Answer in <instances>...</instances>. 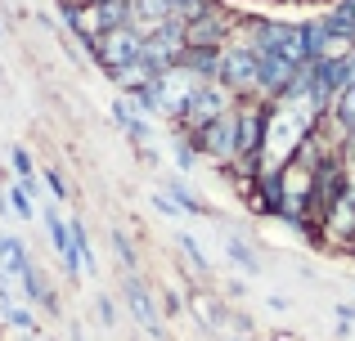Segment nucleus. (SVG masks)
Wrapping results in <instances>:
<instances>
[{
	"label": "nucleus",
	"mask_w": 355,
	"mask_h": 341,
	"mask_svg": "<svg viewBox=\"0 0 355 341\" xmlns=\"http://www.w3.org/2000/svg\"><path fill=\"white\" fill-rule=\"evenodd\" d=\"M216 81H225L239 99H248V95L261 99V59H257V50H248V45H239V41L220 45V72H216Z\"/></svg>",
	"instance_id": "5"
},
{
	"label": "nucleus",
	"mask_w": 355,
	"mask_h": 341,
	"mask_svg": "<svg viewBox=\"0 0 355 341\" xmlns=\"http://www.w3.org/2000/svg\"><path fill=\"white\" fill-rule=\"evenodd\" d=\"M342 158H347V167L355 175V135H347V144H342Z\"/></svg>",
	"instance_id": "22"
},
{
	"label": "nucleus",
	"mask_w": 355,
	"mask_h": 341,
	"mask_svg": "<svg viewBox=\"0 0 355 341\" xmlns=\"http://www.w3.org/2000/svg\"><path fill=\"white\" fill-rule=\"evenodd\" d=\"M63 14H68V32L77 36L81 45H90L104 32H113V27L126 23V0H86V5H72V9H63Z\"/></svg>",
	"instance_id": "4"
},
{
	"label": "nucleus",
	"mask_w": 355,
	"mask_h": 341,
	"mask_svg": "<svg viewBox=\"0 0 355 341\" xmlns=\"http://www.w3.org/2000/svg\"><path fill=\"white\" fill-rule=\"evenodd\" d=\"M171 202L180 211H189V216H207V202H198L189 189H184V180H171Z\"/></svg>",
	"instance_id": "16"
},
{
	"label": "nucleus",
	"mask_w": 355,
	"mask_h": 341,
	"mask_svg": "<svg viewBox=\"0 0 355 341\" xmlns=\"http://www.w3.org/2000/svg\"><path fill=\"white\" fill-rule=\"evenodd\" d=\"M9 324H14L18 333H32V328H36V324H32V315H27V310H9Z\"/></svg>",
	"instance_id": "21"
},
{
	"label": "nucleus",
	"mask_w": 355,
	"mask_h": 341,
	"mask_svg": "<svg viewBox=\"0 0 355 341\" xmlns=\"http://www.w3.org/2000/svg\"><path fill=\"white\" fill-rule=\"evenodd\" d=\"M45 189H50V193H54L59 202L68 198V184H63V175H59V171H45Z\"/></svg>",
	"instance_id": "20"
},
{
	"label": "nucleus",
	"mask_w": 355,
	"mask_h": 341,
	"mask_svg": "<svg viewBox=\"0 0 355 341\" xmlns=\"http://www.w3.org/2000/svg\"><path fill=\"white\" fill-rule=\"evenodd\" d=\"M9 207H14L23 220H32V198H27V189H23V184H14V189H9Z\"/></svg>",
	"instance_id": "18"
},
{
	"label": "nucleus",
	"mask_w": 355,
	"mask_h": 341,
	"mask_svg": "<svg viewBox=\"0 0 355 341\" xmlns=\"http://www.w3.org/2000/svg\"><path fill=\"white\" fill-rule=\"evenodd\" d=\"M99 319H104V324H108V328H113V301H108V297H104V301H99Z\"/></svg>",
	"instance_id": "23"
},
{
	"label": "nucleus",
	"mask_w": 355,
	"mask_h": 341,
	"mask_svg": "<svg viewBox=\"0 0 355 341\" xmlns=\"http://www.w3.org/2000/svg\"><path fill=\"white\" fill-rule=\"evenodd\" d=\"M324 27H329V32H342V36H351V41H355V0H333L329 14H324Z\"/></svg>",
	"instance_id": "12"
},
{
	"label": "nucleus",
	"mask_w": 355,
	"mask_h": 341,
	"mask_svg": "<svg viewBox=\"0 0 355 341\" xmlns=\"http://www.w3.org/2000/svg\"><path fill=\"white\" fill-rule=\"evenodd\" d=\"M315 247H324V252H333V256H355V180L342 189V198L324 211Z\"/></svg>",
	"instance_id": "3"
},
{
	"label": "nucleus",
	"mask_w": 355,
	"mask_h": 341,
	"mask_svg": "<svg viewBox=\"0 0 355 341\" xmlns=\"http://www.w3.org/2000/svg\"><path fill=\"white\" fill-rule=\"evenodd\" d=\"M234 341H239V337H234Z\"/></svg>",
	"instance_id": "26"
},
{
	"label": "nucleus",
	"mask_w": 355,
	"mask_h": 341,
	"mask_svg": "<svg viewBox=\"0 0 355 341\" xmlns=\"http://www.w3.org/2000/svg\"><path fill=\"white\" fill-rule=\"evenodd\" d=\"M0 265H5V274H23L27 265H32L18 238H0Z\"/></svg>",
	"instance_id": "14"
},
{
	"label": "nucleus",
	"mask_w": 355,
	"mask_h": 341,
	"mask_svg": "<svg viewBox=\"0 0 355 341\" xmlns=\"http://www.w3.org/2000/svg\"><path fill=\"white\" fill-rule=\"evenodd\" d=\"M113 247H117L121 265H126V270H135V247H130V238L121 234V229H113Z\"/></svg>",
	"instance_id": "19"
},
{
	"label": "nucleus",
	"mask_w": 355,
	"mask_h": 341,
	"mask_svg": "<svg viewBox=\"0 0 355 341\" xmlns=\"http://www.w3.org/2000/svg\"><path fill=\"white\" fill-rule=\"evenodd\" d=\"M171 23V0H130L126 5V27L144 41V36L162 32Z\"/></svg>",
	"instance_id": "8"
},
{
	"label": "nucleus",
	"mask_w": 355,
	"mask_h": 341,
	"mask_svg": "<svg viewBox=\"0 0 355 341\" xmlns=\"http://www.w3.org/2000/svg\"><path fill=\"white\" fill-rule=\"evenodd\" d=\"M86 50H90V59H95L99 68L113 77L117 68H126V63H135V59H139V36L130 32L126 23H121V27H113V32H104L99 41H90Z\"/></svg>",
	"instance_id": "7"
},
{
	"label": "nucleus",
	"mask_w": 355,
	"mask_h": 341,
	"mask_svg": "<svg viewBox=\"0 0 355 341\" xmlns=\"http://www.w3.org/2000/svg\"><path fill=\"white\" fill-rule=\"evenodd\" d=\"M153 81H157V72L148 68L144 59H135V63H126V68H117V72H113V86L121 90V95H130V99H135L139 90H148Z\"/></svg>",
	"instance_id": "11"
},
{
	"label": "nucleus",
	"mask_w": 355,
	"mask_h": 341,
	"mask_svg": "<svg viewBox=\"0 0 355 341\" xmlns=\"http://www.w3.org/2000/svg\"><path fill=\"white\" fill-rule=\"evenodd\" d=\"M234 104H239V95L225 86V81H202V86L189 95V104L180 108V117H175V135H198L202 126L216 122L220 113H230Z\"/></svg>",
	"instance_id": "1"
},
{
	"label": "nucleus",
	"mask_w": 355,
	"mask_h": 341,
	"mask_svg": "<svg viewBox=\"0 0 355 341\" xmlns=\"http://www.w3.org/2000/svg\"><path fill=\"white\" fill-rule=\"evenodd\" d=\"M184 140H193L198 158L216 162V167H230V162L239 158V122H234V108H230V113H220L216 122H207L198 135H184Z\"/></svg>",
	"instance_id": "6"
},
{
	"label": "nucleus",
	"mask_w": 355,
	"mask_h": 341,
	"mask_svg": "<svg viewBox=\"0 0 355 341\" xmlns=\"http://www.w3.org/2000/svg\"><path fill=\"white\" fill-rule=\"evenodd\" d=\"M59 5H63V9H72V5H86V0H59Z\"/></svg>",
	"instance_id": "25"
},
{
	"label": "nucleus",
	"mask_w": 355,
	"mask_h": 341,
	"mask_svg": "<svg viewBox=\"0 0 355 341\" xmlns=\"http://www.w3.org/2000/svg\"><path fill=\"white\" fill-rule=\"evenodd\" d=\"M189 310L198 315V324H202V328H216L220 319H225V306H220L211 292H193V297H189Z\"/></svg>",
	"instance_id": "13"
},
{
	"label": "nucleus",
	"mask_w": 355,
	"mask_h": 341,
	"mask_svg": "<svg viewBox=\"0 0 355 341\" xmlns=\"http://www.w3.org/2000/svg\"><path fill=\"white\" fill-rule=\"evenodd\" d=\"M225 252H230V261L239 265V270H248V274H257L261 270V261H257V252H252L243 238H225Z\"/></svg>",
	"instance_id": "15"
},
{
	"label": "nucleus",
	"mask_w": 355,
	"mask_h": 341,
	"mask_svg": "<svg viewBox=\"0 0 355 341\" xmlns=\"http://www.w3.org/2000/svg\"><path fill=\"white\" fill-rule=\"evenodd\" d=\"M275 341H302L297 333H275Z\"/></svg>",
	"instance_id": "24"
},
{
	"label": "nucleus",
	"mask_w": 355,
	"mask_h": 341,
	"mask_svg": "<svg viewBox=\"0 0 355 341\" xmlns=\"http://www.w3.org/2000/svg\"><path fill=\"white\" fill-rule=\"evenodd\" d=\"M180 252L189 256V265H193V270H198V274H207V256H202V247L193 243L189 234H180Z\"/></svg>",
	"instance_id": "17"
},
{
	"label": "nucleus",
	"mask_w": 355,
	"mask_h": 341,
	"mask_svg": "<svg viewBox=\"0 0 355 341\" xmlns=\"http://www.w3.org/2000/svg\"><path fill=\"white\" fill-rule=\"evenodd\" d=\"M324 122L333 126V131L347 140V135H355V81L347 90H338L333 95V104H329V113H324Z\"/></svg>",
	"instance_id": "10"
},
{
	"label": "nucleus",
	"mask_w": 355,
	"mask_h": 341,
	"mask_svg": "<svg viewBox=\"0 0 355 341\" xmlns=\"http://www.w3.org/2000/svg\"><path fill=\"white\" fill-rule=\"evenodd\" d=\"M126 301H130V310H135V319L148 328V333H162V310H157V301H153V292L144 288L139 279H126Z\"/></svg>",
	"instance_id": "9"
},
{
	"label": "nucleus",
	"mask_w": 355,
	"mask_h": 341,
	"mask_svg": "<svg viewBox=\"0 0 355 341\" xmlns=\"http://www.w3.org/2000/svg\"><path fill=\"white\" fill-rule=\"evenodd\" d=\"M234 27H239L234 9L220 5V0H207L202 14H193L189 23L180 27V32H184V50H220V45H230Z\"/></svg>",
	"instance_id": "2"
}]
</instances>
